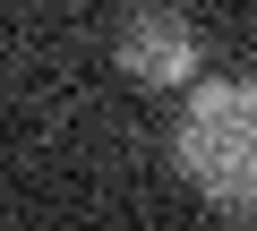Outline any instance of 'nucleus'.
<instances>
[{"label": "nucleus", "mask_w": 257, "mask_h": 231, "mask_svg": "<svg viewBox=\"0 0 257 231\" xmlns=\"http://www.w3.org/2000/svg\"><path fill=\"white\" fill-rule=\"evenodd\" d=\"M189 188L240 222H257V77H206L172 129Z\"/></svg>", "instance_id": "nucleus-1"}, {"label": "nucleus", "mask_w": 257, "mask_h": 231, "mask_svg": "<svg viewBox=\"0 0 257 231\" xmlns=\"http://www.w3.org/2000/svg\"><path fill=\"white\" fill-rule=\"evenodd\" d=\"M120 69L146 77V86H189L197 77V35L180 9H138L120 18Z\"/></svg>", "instance_id": "nucleus-2"}]
</instances>
